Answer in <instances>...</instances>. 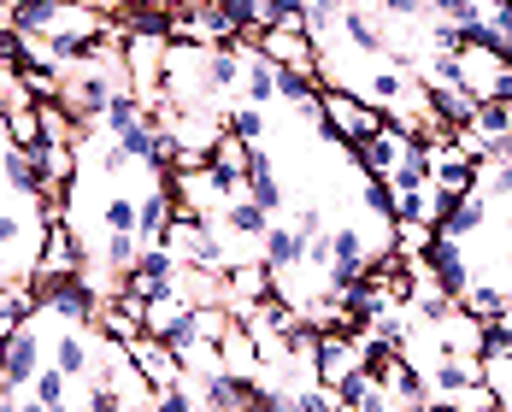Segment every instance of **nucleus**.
<instances>
[{
	"mask_svg": "<svg viewBox=\"0 0 512 412\" xmlns=\"http://www.w3.org/2000/svg\"><path fill=\"white\" fill-rule=\"evenodd\" d=\"M36 159H42L48 183H77V142H42Z\"/></svg>",
	"mask_w": 512,
	"mask_h": 412,
	"instance_id": "nucleus-28",
	"label": "nucleus"
},
{
	"mask_svg": "<svg viewBox=\"0 0 512 412\" xmlns=\"http://www.w3.org/2000/svg\"><path fill=\"white\" fill-rule=\"evenodd\" d=\"M295 230H301V236H324V212H318V206H301V212H295Z\"/></svg>",
	"mask_w": 512,
	"mask_h": 412,
	"instance_id": "nucleus-44",
	"label": "nucleus"
},
{
	"mask_svg": "<svg viewBox=\"0 0 512 412\" xmlns=\"http://www.w3.org/2000/svg\"><path fill=\"white\" fill-rule=\"evenodd\" d=\"M101 224L106 230H136V195H130V189H124V195H106Z\"/></svg>",
	"mask_w": 512,
	"mask_h": 412,
	"instance_id": "nucleus-40",
	"label": "nucleus"
},
{
	"mask_svg": "<svg viewBox=\"0 0 512 412\" xmlns=\"http://www.w3.org/2000/svg\"><path fill=\"white\" fill-rule=\"evenodd\" d=\"M248 201H259L271 218H283V206H289V189H283V171H277V159L254 148V165H248Z\"/></svg>",
	"mask_w": 512,
	"mask_h": 412,
	"instance_id": "nucleus-15",
	"label": "nucleus"
},
{
	"mask_svg": "<svg viewBox=\"0 0 512 412\" xmlns=\"http://www.w3.org/2000/svg\"><path fill=\"white\" fill-rule=\"evenodd\" d=\"M18 412H71V407H42L36 395H18Z\"/></svg>",
	"mask_w": 512,
	"mask_h": 412,
	"instance_id": "nucleus-46",
	"label": "nucleus"
},
{
	"mask_svg": "<svg viewBox=\"0 0 512 412\" xmlns=\"http://www.w3.org/2000/svg\"><path fill=\"white\" fill-rule=\"evenodd\" d=\"M430 101H436V112H442V118H448V124H454V130H465V124H471V118H477V106H483V95H477V89H430Z\"/></svg>",
	"mask_w": 512,
	"mask_h": 412,
	"instance_id": "nucleus-26",
	"label": "nucleus"
},
{
	"mask_svg": "<svg viewBox=\"0 0 512 412\" xmlns=\"http://www.w3.org/2000/svg\"><path fill=\"white\" fill-rule=\"evenodd\" d=\"M177 265H183V259H177V248L148 242V248L136 254V265L124 271V283H136L148 301H159V295H171V289H177Z\"/></svg>",
	"mask_w": 512,
	"mask_h": 412,
	"instance_id": "nucleus-7",
	"label": "nucleus"
},
{
	"mask_svg": "<svg viewBox=\"0 0 512 412\" xmlns=\"http://www.w3.org/2000/svg\"><path fill=\"white\" fill-rule=\"evenodd\" d=\"M377 383H383L395 401H430V377H424L407 354H395V360L383 365V371H377Z\"/></svg>",
	"mask_w": 512,
	"mask_h": 412,
	"instance_id": "nucleus-21",
	"label": "nucleus"
},
{
	"mask_svg": "<svg viewBox=\"0 0 512 412\" xmlns=\"http://www.w3.org/2000/svg\"><path fill=\"white\" fill-rule=\"evenodd\" d=\"M6 148H24V154L42 148V112L36 106H12V142Z\"/></svg>",
	"mask_w": 512,
	"mask_h": 412,
	"instance_id": "nucleus-33",
	"label": "nucleus"
},
{
	"mask_svg": "<svg viewBox=\"0 0 512 412\" xmlns=\"http://www.w3.org/2000/svg\"><path fill=\"white\" fill-rule=\"evenodd\" d=\"M471 130H477L483 142L512 136V101H483V106H477V118H471Z\"/></svg>",
	"mask_w": 512,
	"mask_h": 412,
	"instance_id": "nucleus-32",
	"label": "nucleus"
},
{
	"mask_svg": "<svg viewBox=\"0 0 512 412\" xmlns=\"http://www.w3.org/2000/svg\"><path fill=\"white\" fill-rule=\"evenodd\" d=\"M383 18H401V24H430V0H371Z\"/></svg>",
	"mask_w": 512,
	"mask_h": 412,
	"instance_id": "nucleus-41",
	"label": "nucleus"
},
{
	"mask_svg": "<svg viewBox=\"0 0 512 412\" xmlns=\"http://www.w3.org/2000/svg\"><path fill=\"white\" fill-rule=\"evenodd\" d=\"M89 324H59L48 342L53 365L71 377V383H95V336H83Z\"/></svg>",
	"mask_w": 512,
	"mask_h": 412,
	"instance_id": "nucleus-8",
	"label": "nucleus"
},
{
	"mask_svg": "<svg viewBox=\"0 0 512 412\" xmlns=\"http://www.w3.org/2000/svg\"><path fill=\"white\" fill-rule=\"evenodd\" d=\"M236 48L259 53V59H271V65L318 71V42H312V30H295V24H271V30H254V36H242Z\"/></svg>",
	"mask_w": 512,
	"mask_h": 412,
	"instance_id": "nucleus-2",
	"label": "nucleus"
},
{
	"mask_svg": "<svg viewBox=\"0 0 512 412\" xmlns=\"http://www.w3.org/2000/svg\"><path fill=\"white\" fill-rule=\"evenodd\" d=\"M6 142H12V106L0 101V148H6Z\"/></svg>",
	"mask_w": 512,
	"mask_h": 412,
	"instance_id": "nucleus-47",
	"label": "nucleus"
},
{
	"mask_svg": "<svg viewBox=\"0 0 512 412\" xmlns=\"http://www.w3.org/2000/svg\"><path fill=\"white\" fill-rule=\"evenodd\" d=\"M71 271H83V248H77V236H71V224H48L42 230V248H36V271L30 277H71Z\"/></svg>",
	"mask_w": 512,
	"mask_h": 412,
	"instance_id": "nucleus-9",
	"label": "nucleus"
},
{
	"mask_svg": "<svg viewBox=\"0 0 512 412\" xmlns=\"http://www.w3.org/2000/svg\"><path fill=\"white\" fill-rule=\"evenodd\" d=\"M401 142H407V130H395L389 118H383V130H371V136H359L348 154L359 159V171H371V177H389L395 165H401Z\"/></svg>",
	"mask_w": 512,
	"mask_h": 412,
	"instance_id": "nucleus-11",
	"label": "nucleus"
},
{
	"mask_svg": "<svg viewBox=\"0 0 512 412\" xmlns=\"http://www.w3.org/2000/svg\"><path fill=\"white\" fill-rule=\"evenodd\" d=\"M354 89L377 106V112H395V106L407 101V89H412V71L407 65H371L365 83H354Z\"/></svg>",
	"mask_w": 512,
	"mask_h": 412,
	"instance_id": "nucleus-14",
	"label": "nucleus"
},
{
	"mask_svg": "<svg viewBox=\"0 0 512 412\" xmlns=\"http://www.w3.org/2000/svg\"><path fill=\"white\" fill-rule=\"evenodd\" d=\"M30 395H36L42 407H65V395H71V377H65L59 365H42V371H36V383H30Z\"/></svg>",
	"mask_w": 512,
	"mask_h": 412,
	"instance_id": "nucleus-36",
	"label": "nucleus"
},
{
	"mask_svg": "<svg viewBox=\"0 0 512 412\" xmlns=\"http://www.w3.org/2000/svg\"><path fill=\"white\" fill-rule=\"evenodd\" d=\"M477 195L512 201V159H483V165H477Z\"/></svg>",
	"mask_w": 512,
	"mask_h": 412,
	"instance_id": "nucleus-31",
	"label": "nucleus"
},
{
	"mask_svg": "<svg viewBox=\"0 0 512 412\" xmlns=\"http://www.w3.org/2000/svg\"><path fill=\"white\" fill-rule=\"evenodd\" d=\"M489 324H495V330H507V336H512V295H507V307H501V318H489Z\"/></svg>",
	"mask_w": 512,
	"mask_h": 412,
	"instance_id": "nucleus-48",
	"label": "nucleus"
},
{
	"mask_svg": "<svg viewBox=\"0 0 512 412\" xmlns=\"http://www.w3.org/2000/svg\"><path fill=\"white\" fill-rule=\"evenodd\" d=\"M142 248H148V242H142L136 230H106V248H101V259L112 265V271H118V277H124V271L136 265V254H142Z\"/></svg>",
	"mask_w": 512,
	"mask_h": 412,
	"instance_id": "nucleus-30",
	"label": "nucleus"
},
{
	"mask_svg": "<svg viewBox=\"0 0 512 412\" xmlns=\"http://www.w3.org/2000/svg\"><path fill=\"white\" fill-rule=\"evenodd\" d=\"M489 195H477V189H471V195H460V201H448V212H442V224H436V230H442V236H454V242H465V236H477V230H483V224H489Z\"/></svg>",
	"mask_w": 512,
	"mask_h": 412,
	"instance_id": "nucleus-18",
	"label": "nucleus"
},
{
	"mask_svg": "<svg viewBox=\"0 0 512 412\" xmlns=\"http://www.w3.org/2000/svg\"><path fill=\"white\" fill-rule=\"evenodd\" d=\"M489 18H495V30H501V42H507V59H512V6H489Z\"/></svg>",
	"mask_w": 512,
	"mask_h": 412,
	"instance_id": "nucleus-45",
	"label": "nucleus"
},
{
	"mask_svg": "<svg viewBox=\"0 0 512 412\" xmlns=\"http://www.w3.org/2000/svg\"><path fill=\"white\" fill-rule=\"evenodd\" d=\"M171 218H177V206H171V189H165V183L136 195V236H142V242H165Z\"/></svg>",
	"mask_w": 512,
	"mask_h": 412,
	"instance_id": "nucleus-17",
	"label": "nucleus"
},
{
	"mask_svg": "<svg viewBox=\"0 0 512 412\" xmlns=\"http://www.w3.org/2000/svg\"><path fill=\"white\" fill-rule=\"evenodd\" d=\"M277 295V271L265 265V259H236L230 271H224V307L236 312V318H248L259 301H271Z\"/></svg>",
	"mask_w": 512,
	"mask_h": 412,
	"instance_id": "nucleus-4",
	"label": "nucleus"
},
{
	"mask_svg": "<svg viewBox=\"0 0 512 412\" xmlns=\"http://www.w3.org/2000/svg\"><path fill=\"white\" fill-rule=\"evenodd\" d=\"M501 307H507V289H501V283H483V277H471V289L460 295V312L465 318H477V324L501 318Z\"/></svg>",
	"mask_w": 512,
	"mask_h": 412,
	"instance_id": "nucleus-25",
	"label": "nucleus"
},
{
	"mask_svg": "<svg viewBox=\"0 0 512 412\" xmlns=\"http://www.w3.org/2000/svg\"><path fill=\"white\" fill-rule=\"evenodd\" d=\"M489 12V0H430V18H442V24H477Z\"/></svg>",
	"mask_w": 512,
	"mask_h": 412,
	"instance_id": "nucleus-37",
	"label": "nucleus"
},
{
	"mask_svg": "<svg viewBox=\"0 0 512 412\" xmlns=\"http://www.w3.org/2000/svg\"><path fill=\"white\" fill-rule=\"evenodd\" d=\"M483 383V360H465V354H436L430 371V401H460L465 389Z\"/></svg>",
	"mask_w": 512,
	"mask_h": 412,
	"instance_id": "nucleus-13",
	"label": "nucleus"
},
{
	"mask_svg": "<svg viewBox=\"0 0 512 412\" xmlns=\"http://www.w3.org/2000/svg\"><path fill=\"white\" fill-rule=\"evenodd\" d=\"M112 142H118V148H124L130 159H136V165H148V159H154L159 130H154V118H142V124H130V130H124V136H112Z\"/></svg>",
	"mask_w": 512,
	"mask_h": 412,
	"instance_id": "nucleus-35",
	"label": "nucleus"
},
{
	"mask_svg": "<svg viewBox=\"0 0 512 412\" xmlns=\"http://www.w3.org/2000/svg\"><path fill=\"white\" fill-rule=\"evenodd\" d=\"M424 407H430V401H401L395 412H424Z\"/></svg>",
	"mask_w": 512,
	"mask_h": 412,
	"instance_id": "nucleus-49",
	"label": "nucleus"
},
{
	"mask_svg": "<svg viewBox=\"0 0 512 412\" xmlns=\"http://www.w3.org/2000/svg\"><path fill=\"white\" fill-rule=\"evenodd\" d=\"M42 318L48 312H30L6 342H0V389L6 395H30V383H36V371H42Z\"/></svg>",
	"mask_w": 512,
	"mask_h": 412,
	"instance_id": "nucleus-1",
	"label": "nucleus"
},
{
	"mask_svg": "<svg viewBox=\"0 0 512 412\" xmlns=\"http://www.w3.org/2000/svg\"><path fill=\"white\" fill-rule=\"evenodd\" d=\"M348 371H359V348H354V336H348V330H324V336H318V354H312V377L336 389V383H342Z\"/></svg>",
	"mask_w": 512,
	"mask_h": 412,
	"instance_id": "nucleus-12",
	"label": "nucleus"
},
{
	"mask_svg": "<svg viewBox=\"0 0 512 412\" xmlns=\"http://www.w3.org/2000/svg\"><path fill=\"white\" fill-rule=\"evenodd\" d=\"M259 254H265V265H271V271H289V265H307V236H301L295 224H283V218H277V224L265 230V242H259Z\"/></svg>",
	"mask_w": 512,
	"mask_h": 412,
	"instance_id": "nucleus-20",
	"label": "nucleus"
},
{
	"mask_svg": "<svg viewBox=\"0 0 512 412\" xmlns=\"http://www.w3.org/2000/svg\"><path fill=\"white\" fill-rule=\"evenodd\" d=\"M271 24L312 30V24H307V0H259V30H271Z\"/></svg>",
	"mask_w": 512,
	"mask_h": 412,
	"instance_id": "nucleus-34",
	"label": "nucleus"
},
{
	"mask_svg": "<svg viewBox=\"0 0 512 412\" xmlns=\"http://www.w3.org/2000/svg\"><path fill=\"white\" fill-rule=\"evenodd\" d=\"M83 412H124V407H118V395L106 383H83Z\"/></svg>",
	"mask_w": 512,
	"mask_h": 412,
	"instance_id": "nucleus-43",
	"label": "nucleus"
},
{
	"mask_svg": "<svg viewBox=\"0 0 512 412\" xmlns=\"http://www.w3.org/2000/svg\"><path fill=\"white\" fill-rule=\"evenodd\" d=\"M36 212H42V224H65L71 218V183H48L36 195Z\"/></svg>",
	"mask_w": 512,
	"mask_h": 412,
	"instance_id": "nucleus-39",
	"label": "nucleus"
},
{
	"mask_svg": "<svg viewBox=\"0 0 512 412\" xmlns=\"http://www.w3.org/2000/svg\"><path fill=\"white\" fill-rule=\"evenodd\" d=\"M242 65H248V53L236 48V42L206 48V83H212V95H242Z\"/></svg>",
	"mask_w": 512,
	"mask_h": 412,
	"instance_id": "nucleus-19",
	"label": "nucleus"
},
{
	"mask_svg": "<svg viewBox=\"0 0 512 412\" xmlns=\"http://www.w3.org/2000/svg\"><path fill=\"white\" fill-rule=\"evenodd\" d=\"M36 112H42V142H77V136H83V124L71 118L65 101H42Z\"/></svg>",
	"mask_w": 512,
	"mask_h": 412,
	"instance_id": "nucleus-29",
	"label": "nucleus"
},
{
	"mask_svg": "<svg viewBox=\"0 0 512 412\" xmlns=\"http://www.w3.org/2000/svg\"><path fill=\"white\" fill-rule=\"evenodd\" d=\"M489 6H512V0H489Z\"/></svg>",
	"mask_w": 512,
	"mask_h": 412,
	"instance_id": "nucleus-50",
	"label": "nucleus"
},
{
	"mask_svg": "<svg viewBox=\"0 0 512 412\" xmlns=\"http://www.w3.org/2000/svg\"><path fill=\"white\" fill-rule=\"evenodd\" d=\"M0 183H6L12 195L36 201V195L48 189V171H42V159L24 154V148H0Z\"/></svg>",
	"mask_w": 512,
	"mask_h": 412,
	"instance_id": "nucleus-16",
	"label": "nucleus"
},
{
	"mask_svg": "<svg viewBox=\"0 0 512 412\" xmlns=\"http://www.w3.org/2000/svg\"><path fill=\"white\" fill-rule=\"evenodd\" d=\"M224 130L230 136H242V142H265L271 136V106H254V101H236V106H224Z\"/></svg>",
	"mask_w": 512,
	"mask_h": 412,
	"instance_id": "nucleus-24",
	"label": "nucleus"
},
{
	"mask_svg": "<svg viewBox=\"0 0 512 412\" xmlns=\"http://www.w3.org/2000/svg\"><path fill=\"white\" fill-rule=\"evenodd\" d=\"M359 201L371 206V212H383V218H395V183L365 171V177H359Z\"/></svg>",
	"mask_w": 512,
	"mask_h": 412,
	"instance_id": "nucleus-38",
	"label": "nucleus"
},
{
	"mask_svg": "<svg viewBox=\"0 0 512 412\" xmlns=\"http://www.w3.org/2000/svg\"><path fill=\"white\" fill-rule=\"evenodd\" d=\"M212 224L224 230V248H230V242H242V248H248L254 259H265V254H259V242H265V230H271L277 218H271V212H265L259 201H248V195H236V201H224V212H218Z\"/></svg>",
	"mask_w": 512,
	"mask_h": 412,
	"instance_id": "nucleus-5",
	"label": "nucleus"
},
{
	"mask_svg": "<svg viewBox=\"0 0 512 412\" xmlns=\"http://www.w3.org/2000/svg\"><path fill=\"white\" fill-rule=\"evenodd\" d=\"M242 101H254V106H277L283 101V95H277V65H271V59L248 53V65H242Z\"/></svg>",
	"mask_w": 512,
	"mask_h": 412,
	"instance_id": "nucleus-23",
	"label": "nucleus"
},
{
	"mask_svg": "<svg viewBox=\"0 0 512 412\" xmlns=\"http://www.w3.org/2000/svg\"><path fill=\"white\" fill-rule=\"evenodd\" d=\"M130 165H136V159L124 154L118 142H106V148H101V171L112 177V183H124V177H130Z\"/></svg>",
	"mask_w": 512,
	"mask_h": 412,
	"instance_id": "nucleus-42",
	"label": "nucleus"
},
{
	"mask_svg": "<svg viewBox=\"0 0 512 412\" xmlns=\"http://www.w3.org/2000/svg\"><path fill=\"white\" fill-rule=\"evenodd\" d=\"M418 271L448 295V301H460L465 289H471V259H465V242H454V236H430V248H424V259H418Z\"/></svg>",
	"mask_w": 512,
	"mask_h": 412,
	"instance_id": "nucleus-3",
	"label": "nucleus"
},
{
	"mask_svg": "<svg viewBox=\"0 0 512 412\" xmlns=\"http://www.w3.org/2000/svg\"><path fill=\"white\" fill-rule=\"evenodd\" d=\"M124 348H130V360H136V371H142V377L154 383V395H165V389H177V383H189V371H183V360L171 354V342H159V336H148V330H142V336H130Z\"/></svg>",
	"mask_w": 512,
	"mask_h": 412,
	"instance_id": "nucleus-6",
	"label": "nucleus"
},
{
	"mask_svg": "<svg viewBox=\"0 0 512 412\" xmlns=\"http://www.w3.org/2000/svg\"><path fill=\"white\" fill-rule=\"evenodd\" d=\"M65 18V0H12V30L24 36H53Z\"/></svg>",
	"mask_w": 512,
	"mask_h": 412,
	"instance_id": "nucleus-22",
	"label": "nucleus"
},
{
	"mask_svg": "<svg viewBox=\"0 0 512 412\" xmlns=\"http://www.w3.org/2000/svg\"><path fill=\"white\" fill-rule=\"evenodd\" d=\"M342 36L354 42L359 59H377V53H389V24H383V12L371 6V0H359L342 12Z\"/></svg>",
	"mask_w": 512,
	"mask_h": 412,
	"instance_id": "nucleus-10",
	"label": "nucleus"
},
{
	"mask_svg": "<svg viewBox=\"0 0 512 412\" xmlns=\"http://www.w3.org/2000/svg\"><path fill=\"white\" fill-rule=\"evenodd\" d=\"M148 118V101L136 95V89H118L112 95V106H106V118H101V130H112V136H124L130 124H142Z\"/></svg>",
	"mask_w": 512,
	"mask_h": 412,
	"instance_id": "nucleus-27",
	"label": "nucleus"
}]
</instances>
